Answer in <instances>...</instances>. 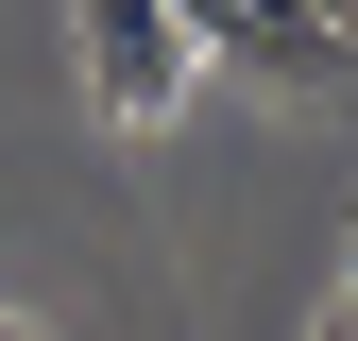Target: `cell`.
<instances>
[{
	"mask_svg": "<svg viewBox=\"0 0 358 341\" xmlns=\"http://www.w3.org/2000/svg\"><path fill=\"white\" fill-rule=\"evenodd\" d=\"M324 17H341V34H358V0H324Z\"/></svg>",
	"mask_w": 358,
	"mask_h": 341,
	"instance_id": "cell-7",
	"label": "cell"
},
{
	"mask_svg": "<svg viewBox=\"0 0 358 341\" xmlns=\"http://www.w3.org/2000/svg\"><path fill=\"white\" fill-rule=\"evenodd\" d=\"M307 341H358V290H341V307H324V324H307Z\"/></svg>",
	"mask_w": 358,
	"mask_h": 341,
	"instance_id": "cell-4",
	"label": "cell"
},
{
	"mask_svg": "<svg viewBox=\"0 0 358 341\" xmlns=\"http://www.w3.org/2000/svg\"><path fill=\"white\" fill-rule=\"evenodd\" d=\"M171 17H188V34H205V52H222V34H239V0H171Z\"/></svg>",
	"mask_w": 358,
	"mask_h": 341,
	"instance_id": "cell-3",
	"label": "cell"
},
{
	"mask_svg": "<svg viewBox=\"0 0 358 341\" xmlns=\"http://www.w3.org/2000/svg\"><path fill=\"white\" fill-rule=\"evenodd\" d=\"M69 52H85V103H103V119H137V137L205 85V34L171 17V0H69Z\"/></svg>",
	"mask_w": 358,
	"mask_h": 341,
	"instance_id": "cell-1",
	"label": "cell"
},
{
	"mask_svg": "<svg viewBox=\"0 0 358 341\" xmlns=\"http://www.w3.org/2000/svg\"><path fill=\"white\" fill-rule=\"evenodd\" d=\"M222 52L273 85V103H341V85H358V34L324 17V0H239V34H222Z\"/></svg>",
	"mask_w": 358,
	"mask_h": 341,
	"instance_id": "cell-2",
	"label": "cell"
},
{
	"mask_svg": "<svg viewBox=\"0 0 358 341\" xmlns=\"http://www.w3.org/2000/svg\"><path fill=\"white\" fill-rule=\"evenodd\" d=\"M341 290H358V222H341Z\"/></svg>",
	"mask_w": 358,
	"mask_h": 341,
	"instance_id": "cell-6",
	"label": "cell"
},
{
	"mask_svg": "<svg viewBox=\"0 0 358 341\" xmlns=\"http://www.w3.org/2000/svg\"><path fill=\"white\" fill-rule=\"evenodd\" d=\"M0 341H52V324H17V307H0Z\"/></svg>",
	"mask_w": 358,
	"mask_h": 341,
	"instance_id": "cell-5",
	"label": "cell"
}]
</instances>
